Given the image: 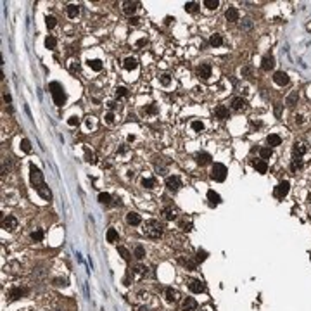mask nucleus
Returning a JSON list of instances; mask_svg holds the SVG:
<instances>
[{
    "instance_id": "50",
    "label": "nucleus",
    "mask_w": 311,
    "mask_h": 311,
    "mask_svg": "<svg viewBox=\"0 0 311 311\" xmlns=\"http://www.w3.org/2000/svg\"><path fill=\"white\" fill-rule=\"evenodd\" d=\"M116 95H118V97H125V95H128V90H126L125 87H118L116 88Z\"/></svg>"
},
{
    "instance_id": "6",
    "label": "nucleus",
    "mask_w": 311,
    "mask_h": 311,
    "mask_svg": "<svg viewBox=\"0 0 311 311\" xmlns=\"http://www.w3.org/2000/svg\"><path fill=\"white\" fill-rule=\"evenodd\" d=\"M273 81H275L276 85H280V87H283V85H287L290 81V78L285 71H276V73L273 74Z\"/></svg>"
},
{
    "instance_id": "29",
    "label": "nucleus",
    "mask_w": 311,
    "mask_h": 311,
    "mask_svg": "<svg viewBox=\"0 0 311 311\" xmlns=\"http://www.w3.org/2000/svg\"><path fill=\"white\" fill-rule=\"evenodd\" d=\"M78 14H80V7H78V5H74V4L67 5V16H69L71 19H74Z\"/></svg>"
},
{
    "instance_id": "38",
    "label": "nucleus",
    "mask_w": 311,
    "mask_h": 311,
    "mask_svg": "<svg viewBox=\"0 0 311 311\" xmlns=\"http://www.w3.org/2000/svg\"><path fill=\"white\" fill-rule=\"evenodd\" d=\"M99 202H100V204H109V202H111V196H109L107 192L99 194Z\"/></svg>"
},
{
    "instance_id": "55",
    "label": "nucleus",
    "mask_w": 311,
    "mask_h": 311,
    "mask_svg": "<svg viewBox=\"0 0 311 311\" xmlns=\"http://www.w3.org/2000/svg\"><path fill=\"white\" fill-rule=\"evenodd\" d=\"M135 273H140V275H145L147 273V268L145 266H135V270H133Z\"/></svg>"
},
{
    "instance_id": "56",
    "label": "nucleus",
    "mask_w": 311,
    "mask_h": 311,
    "mask_svg": "<svg viewBox=\"0 0 311 311\" xmlns=\"http://www.w3.org/2000/svg\"><path fill=\"white\" fill-rule=\"evenodd\" d=\"M54 283H56V285L66 287V285H67V280H66V278H56V280H54Z\"/></svg>"
},
{
    "instance_id": "61",
    "label": "nucleus",
    "mask_w": 311,
    "mask_h": 311,
    "mask_svg": "<svg viewBox=\"0 0 311 311\" xmlns=\"http://www.w3.org/2000/svg\"><path fill=\"white\" fill-rule=\"evenodd\" d=\"M275 114L280 116V105H276V107H275Z\"/></svg>"
},
{
    "instance_id": "11",
    "label": "nucleus",
    "mask_w": 311,
    "mask_h": 311,
    "mask_svg": "<svg viewBox=\"0 0 311 311\" xmlns=\"http://www.w3.org/2000/svg\"><path fill=\"white\" fill-rule=\"evenodd\" d=\"M225 18H227L228 23L239 21V11H237V7H228L227 12H225Z\"/></svg>"
},
{
    "instance_id": "25",
    "label": "nucleus",
    "mask_w": 311,
    "mask_h": 311,
    "mask_svg": "<svg viewBox=\"0 0 311 311\" xmlns=\"http://www.w3.org/2000/svg\"><path fill=\"white\" fill-rule=\"evenodd\" d=\"M38 194H40V197H43L45 201H50V197H52V192H50V189H49L47 185L40 187V189H38Z\"/></svg>"
},
{
    "instance_id": "57",
    "label": "nucleus",
    "mask_w": 311,
    "mask_h": 311,
    "mask_svg": "<svg viewBox=\"0 0 311 311\" xmlns=\"http://www.w3.org/2000/svg\"><path fill=\"white\" fill-rule=\"evenodd\" d=\"M105 121H107V123H114V114H112V112H107V114H105Z\"/></svg>"
},
{
    "instance_id": "36",
    "label": "nucleus",
    "mask_w": 311,
    "mask_h": 311,
    "mask_svg": "<svg viewBox=\"0 0 311 311\" xmlns=\"http://www.w3.org/2000/svg\"><path fill=\"white\" fill-rule=\"evenodd\" d=\"M88 66L92 67L94 71H100L102 69V62L99 59H94V61H88Z\"/></svg>"
},
{
    "instance_id": "7",
    "label": "nucleus",
    "mask_w": 311,
    "mask_h": 311,
    "mask_svg": "<svg viewBox=\"0 0 311 311\" xmlns=\"http://www.w3.org/2000/svg\"><path fill=\"white\" fill-rule=\"evenodd\" d=\"M166 187H168L171 192H176V190L182 187V180H180L178 176H168V178H166Z\"/></svg>"
},
{
    "instance_id": "47",
    "label": "nucleus",
    "mask_w": 311,
    "mask_h": 311,
    "mask_svg": "<svg viewBox=\"0 0 311 311\" xmlns=\"http://www.w3.org/2000/svg\"><path fill=\"white\" fill-rule=\"evenodd\" d=\"M159 80H161V83L164 85V87H168V85L171 83V76H169V74H161Z\"/></svg>"
},
{
    "instance_id": "35",
    "label": "nucleus",
    "mask_w": 311,
    "mask_h": 311,
    "mask_svg": "<svg viewBox=\"0 0 311 311\" xmlns=\"http://www.w3.org/2000/svg\"><path fill=\"white\" fill-rule=\"evenodd\" d=\"M56 45H57V40L54 38L52 35H49L45 38V47H47V49H56Z\"/></svg>"
},
{
    "instance_id": "17",
    "label": "nucleus",
    "mask_w": 311,
    "mask_h": 311,
    "mask_svg": "<svg viewBox=\"0 0 311 311\" xmlns=\"http://www.w3.org/2000/svg\"><path fill=\"white\" fill-rule=\"evenodd\" d=\"M266 143H268L270 147H276L282 143V138H280V135H276V133H271V135L266 137Z\"/></svg>"
},
{
    "instance_id": "23",
    "label": "nucleus",
    "mask_w": 311,
    "mask_h": 311,
    "mask_svg": "<svg viewBox=\"0 0 311 311\" xmlns=\"http://www.w3.org/2000/svg\"><path fill=\"white\" fill-rule=\"evenodd\" d=\"M178 297H180V294L176 292L175 289H171V287H169V289H166V299H168V301L175 303V301H178Z\"/></svg>"
},
{
    "instance_id": "10",
    "label": "nucleus",
    "mask_w": 311,
    "mask_h": 311,
    "mask_svg": "<svg viewBox=\"0 0 311 311\" xmlns=\"http://www.w3.org/2000/svg\"><path fill=\"white\" fill-rule=\"evenodd\" d=\"M4 228L9 232H14L16 228H18V220H16L14 216H7L4 218Z\"/></svg>"
},
{
    "instance_id": "60",
    "label": "nucleus",
    "mask_w": 311,
    "mask_h": 311,
    "mask_svg": "<svg viewBox=\"0 0 311 311\" xmlns=\"http://www.w3.org/2000/svg\"><path fill=\"white\" fill-rule=\"evenodd\" d=\"M138 21H140L138 18H131V19H130V23H131V24H138Z\"/></svg>"
},
{
    "instance_id": "45",
    "label": "nucleus",
    "mask_w": 311,
    "mask_h": 311,
    "mask_svg": "<svg viewBox=\"0 0 311 311\" xmlns=\"http://www.w3.org/2000/svg\"><path fill=\"white\" fill-rule=\"evenodd\" d=\"M31 239H33L35 242H40V240L43 239V232H42V230H35V232L31 233Z\"/></svg>"
},
{
    "instance_id": "49",
    "label": "nucleus",
    "mask_w": 311,
    "mask_h": 311,
    "mask_svg": "<svg viewBox=\"0 0 311 311\" xmlns=\"http://www.w3.org/2000/svg\"><path fill=\"white\" fill-rule=\"evenodd\" d=\"M192 128L196 130V131H202V130H204V123L202 121H192Z\"/></svg>"
},
{
    "instance_id": "18",
    "label": "nucleus",
    "mask_w": 311,
    "mask_h": 311,
    "mask_svg": "<svg viewBox=\"0 0 311 311\" xmlns=\"http://www.w3.org/2000/svg\"><path fill=\"white\" fill-rule=\"evenodd\" d=\"M306 149L308 147H306L304 142H296L294 143V156H296V158H301V156L306 152Z\"/></svg>"
},
{
    "instance_id": "48",
    "label": "nucleus",
    "mask_w": 311,
    "mask_h": 311,
    "mask_svg": "<svg viewBox=\"0 0 311 311\" xmlns=\"http://www.w3.org/2000/svg\"><path fill=\"white\" fill-rule=\"evenodd\" d=\"M156 171H158L159 175H164V173H168V168H166V164H159V163H156Z\"/></svg>"
},
{
    "instance_id": "51",
    "label": "nucleus",
    "mask_w": 311,
    "mask_h": 311,
    "mask_svg": "<svg viewBox=\"0 0 311 311\" xmlns=\"http://www.w3.org/2000/svg\"><path fill=\"white\" fill-rule=\"evenodd\" d=\"M301 164H303V161H301V158H294V163H292V171H296V169L301 168Z\"/></svg>"
},
{
    "instance_id": "15",
    "label": "nucleus",
    "mask_w": 311,
    "mask_h": 311,
    "mask_svg": "<svg viewBox=\"0 0 311 311\" xmlns=\"http://www.w3.org/2000/svg\"><path fill=\"white\" fill-rule=\"evenodd\" d=\"M126 221H128L130 225H140V223H142V218H140L138 213H135V211H130V213L126 214Z\"/></svg>"
},
{
    "instance_id": "22",
    "label": "nucleus",
    "mask_w": 311,
    "mask_h": 311,
    "mask_svg": "<svg viewBox=\"0 0 311 311\" xmlns=\"http://www.w3.org/2000/svg\"><path fill=\"white\" fill-rule=\"evenodd\" d=\"M207 199H209V202H211V206H216V204H220L221 202V197L218 196L214 190H209L207 192Z\"/></svg>"
},
{
    "instance_id": "33",
    "label": "nucleus",
    "mask_w": 311,
    "mask_h": 311,
    "mask_svg": "<svg viewBox=\"0 0 311 311\" xmlns=\"http://www.w3.org/2000/svg\"><path fill=\"white\" fill-rule=\"evenodd\" d=\"M218 5H220V2H218V0H204V7H207L209 11L218 9Z\"/></svg>"
},
{
    "instance_id": "44",
    "label": "nucleus",
    "mask_w": 311,
    "mask_h": 311,
    "mask_svg": "<svg viewBox=\"0 0 311 311\" xmlns=\"http://www.w3.org/2000/svg\"><path fill=\"white\" fill-rule=\"evenodd\" d=\"M21 149L24 150V152H29V150H31V143H29L28 138H23L21 140Z\"/></svg>"
},
{
    "instance_id": "19",
    "label": "nucleus",
    "mask_w": 311,
    "mask_h": 311,
    "mask_svg": "<svg viewBox=\"0 0 311 311\" xmlns=\"http://www.w3.org/2000/svg\"><path fill=\"white\" fill-rule=\"evenodd\" d=\"M123 66H125V69H128V71H133V69H137L138 62H137V59H135V57H126V59H125V62H123Z\"/></svg>"
},
{
    "instance_id": "34",
    "label": "nucleus",
    "mask_w": 311,
    "mask_h": 311,
    "mask_svg": "<svg viewBox=\"0 0 311 311\" xmlns=\"http://www.w3.org/2000/svg\"><path fill=\"white\" fill-rule=\"evenodd\" d=\"M185 11L187 12H197V11H199V4H197V2H187V4H185Z\"/></svg>"
},
{
    "instance_id": "3",
    "label": "nucleus",
    "mask_w": 311,
    "mask_h": 311,
    "mask_svg": "<svg viewBox=\"0 0 311 311\" xmlns=\"http://www.w3.org/2000/svg\"><path fill=\"white\" fill-rule=\"evenodd\" d=\"M29 178H31V183L36 187V189H40V187L45 185V183H43V173L40 171V168H36L35 164L29 166Z\"/></svg>"
},
{
    "instance_id": "24",
    "label": "nucleus",
    "mask_w": 311,
    "mask_h": 311,
    "mask_svg": "<svg viewBox=\"0 0 311 311\" xmlns=\"http://www.w3.org/2000/svg\"><path fill=\"white\" fill-rule=\"evenodd\" d=\"M209 43H211L213 47H221V45H223V38H221V35L214 33V35H211V38H209Z\"/></svg>"
},
{
    "instance_id": "54",
    "label": "nucleus",
    "mask_w": 311,
    "mask_h": 311,
    "mask_svg": "<svg viewBox=\"0 0 311 311\" xmlns=\"http://www.w3.org/2000/svg\"><path fill=\"white\" fill-rule=\"evenodd\" d=\"M206 258H207V252L206 251H201V249H199V251H197V261H204Z\"/></svg>"
},
{
    "instance_id": "13",
    "label": "nucleus",
    "mask_w": 311,
    "mask_h": 311,
    "mask_svg": "<svg viewBox=\"0 0 311 311\" xmlns=\"http://www.w3.org/2000/svg\"><path fill=\"white\" fill-rule=\"evenodd\" d=\"M197 74H199L201 78H204V80H207V78L211 76V66L209 64H201V66L197 67Z\"/></svg>"
},
{
    "instance_id": "14",
    "label": "nucleus",
    "mask_w": 311,
    "mask_h": 311,
    "mask_svg": "<svg viewBox=\"0 0 311 311\" xmlns=\"http://www.w3.org/2000/svg\"><path fill=\"white\" fill-rule=\"evenodd\" d=\"M196 161H197V164L206 166V164H209V163H211V156H209V154H206V152H199V154H196Z\"/></svg>"
},
{
    "instance_id": "1",
    "label": "nucleus",
    "mask_w": 311,
    "mask_h": 311,
    "mask_svg": "<svg viewBox=\"0 0 311 311\" xmlns=\"http://www.w3.org/2000/svg\"><path fill=\"white\" fill-rule=\"evenodd\" d=\"M142 232L149 239H159L163 235V223H159L158 220H147L143 223Z\"/></svg>"
},
{
    "instance_id": "9",
    "label": "nucleus",
    "mask_w": 311,
    "mask_h": 311,
    "mask_svg": "<svg viewBox=\"0 0 311 311\" xmlns=\"http://www.w3.org/2000/svg\"><path fill=\"white\" fill-rule=\"evenodd\" d=\"M197 308H199V304L194 297H187L183 301V311H197Z\"/></svg>"
},
{
    "instance_id": "20",
    "label": "nucleus",
    "mask_w": 311,
    "mask_h": 311,
    "mask_svg": "<svg viewBox=\"0 0 311 311\" xmlns=\"http://www.w3.org/2000/svg\"><path fill=\"white\" fill-rule=\"evenodd\" d=\"M244 107H245V100L242 97H235L233 100H232V109H233V111H242Z\"/></svg>"
},
{
    "instance_id": "26",
    "label": "nucleus",
    "mask_w": 311,
    "mask_h": 311,
    "mask_svg": "<svg viewBox=\"0 0 311 311\" xmlns=\"http://www.w3.org/2000/svg\"><path fill=\"white\" fill-rule=\"evenodd\" d=\"M297 100H299V94L297 92H292V94L287 97V100H285V104L289 105V107H292V105H296L297 104Z\"/></svg>"
},
{
    "instance_id": "59",
    "label": "nucleus",
    "mask_w": 311,
    "mask_h": 311,
    "mask_svg": "<svg viewBox=\"0 0 311 311\" xmlns=\"http://www.w3.org/2000/svg\"><path fill=\"white\" fill-rule=\"evenodd\" d=\"M4 100H5V104H11V100H12V99H11V95H9V94H5V95H4Z\"/></svg>"
},
{
    "instance_id": "32",
    "label": "nucleus",
    "mask_w": 311,
    "mask_h": 311,
    "mask_svg": "<svg viewBox=\"0 0 311 311\" xmlns=\"http://www.w3.org/2000/svg\"><path fill=\"white\" fill-rule=\"evenodd\" d=\"M259 156H261V159H263V161L270 159V158H271V149H270V147H263V149L259 150Z\"/></svg>"
},
{
    "instance_id": "46",
    "label": "nucleus",
    "mask_w": 311,
    "mask_h": 311,
    "mask_svg": "<svg viewBox=\"0 0 311 311\" xmlns=\"http://www.w3.org/2000/svg\"><path fill=\"white\" fill-rule=\"evenodd\" d=\"M242 76H244V78H252V67L251 66L242 67Z\"/></svg>"
},
{
    "instance_id": "27",
    "label": "nucleus",
    "mask_w": 311,
    "mask_h": 311,
    "mask_svg": "<svg viewBox=\"0 0 311 311\" xmlns=\"http://www.w3.org/2000/svg\"><path fill=\"white\" fill-rule=\"evenodd\" d=\"M24 294H26V289H19L18 287V289H12L11 292H9V297H11V299H19V297L24 296Z\"/></svg>"
},
{
    "instance_id": "31",
    "label": "nucleus",
    "mask_w": 311,
    "mask_h": 311,
    "mask_svg": "<svg viewBox=\"0 0 311 311\" xmlns=\"http://www.w3.org/2000/svg\"><path fill=\"white\" fill-rule=\"evenodd\" d=\"M133 256H135L137 259H143L145 258V249H143L142 245H137L135 251H133Z\"/></svg>"
},
{
    "instance_id": "21",
    "label": "nucleus",
    "mask_w": 311,
    "mask_h": 311,
    "mask_svg": "<svg viewBox=\"0 0 311 311\" xmlns=\"http://www.w3.org/2000/svg\"><path fill=\"white\" fill-rule=\"evenodd\" d=\"M214 114H216V118H220V119H227L228 118V109L225 107V105H218V107L214 109Z\"/></svg>"
},
{
    "instance_id": "28",
    "label": "nucleus",
    "mask_w": 311,
    "mask_h": 311,
    "mask_svg": "<svg viewBox=\"0 0 311 311\" xmlns=\"http://www.w3.org/2000/svg\"><path fill=\"white\" fill-rule=\"evenodd\" d=\"M254 168H256V171L258 173H266L268 171V164H266V161H256L254 163Z\"/></svg>"
},
{
    "instance_id": "2",
    "label": "nucleus",
    "mask_w": 311,
    "mask_h": 311,
    "mask_svg": "<svg viewBox=\"0 0 311 311\" xmlns=\"http://www.w3.org/2000/svg\"><path fill=\"white\" fill-rule=\"evenodd\" d=\"M49 88H50V94H52V97H54V102H56L57 105H62L64 102H66V94H64V88L61 87L59 83H50L49 85Z\"/></svg>"
},
{
    "instance_id": "4",
    "label": "nucleus",
    "mask_w": 311,
    "mask_h": 311,
    "mask_svg": "<svg viewBox=\"0 0 311 311\" xmlns=\"http://www.w3.org/2000/svg\"><path fill=\"white\" fill-rule=\"evenodd\" d=\"M211 178L214 182H225V178H227V166L221 164V163H216L213 166V171H211Z\"/></svg>"
},
{
    "instance_id": "53",
    "label": "nucleus",
    "mask_w": 311,
    "mask_h": 311,
    "mask_svg": "<svg viewBox=\"0 0 311 311\" xmlns=\"http://www.w3.org/2000/svg\"><path fill=\"white\" fill-rule=\"evenodd\" d=\"M78 123H80V118H78V116H71V118L67 119V125L69 126H76Z\"/></svg>"
},
{
    "instance_id": "41",
    "label": "nucleus",
    "mask_w": 311,
    "mask_h": 311,
    "mask_svg": "<svg viewBox=\"0 0 311 311\" xmlns=\"http://www.w3.org/2000/svg\"><path fill=\"white\" fill-rule=\"evenodd\" d=\"M45 23H47V28H49V29H52L54 26L57 24V19L54 18V16H47V18H45Z\"/></svg>"
},
{
    "instance_id": "12",
    "label": "nucleus",
    "mask_w": 311,
    "mask_h": 311,
    "mask_svg": "<svg viewBox=\"0 0 311 311\" xmlns=\"http://www.w3.org/2000/svg\"><path fill=\"white\" fill-rule=\"evenodd\" d=\"M138 2H125L123 4V12H125L126 16H131L133 12L137 11V7H138Z\"/></svg>"
},
{
    "instance_id": "16",
    "label": "nucleus",
    "mask_w": 311,
    "mask_h": 311,
    "mask_svg": "<svg viewBox=\"0 0 311 311\" xmlns=\"http://www.w3.org/2000/svg\"><path fill=\"white\" fill-rule=\"evenodd\" d=\"M273 66H275V59H273L271 56L263 57V62H261V69H263V71H270V69H273Z\"/></svg>"
},
{
    "instance_id": "8",
    "label": "nucleus",
    "mask_w": 311,
    "mask_h": 311,
    "mask_svg": "<svg viewBox=\"0 0 311 311\" xmlns=\"http://www.w3.org/2000/svg\"><path fill=\"white\" fill-rule=\"evenodd\" d=\"M189 289L192 290L194 294H201V292H204V283L201 282V280H190V283H189Z\"/></svg>"
},
{
    "instance_id": "37",
    "label": "nucleus",
    "mask_w": 311,
    "mask_h": 311,
    "mask_svg": "<svg viewBox=\"0 0 311 311\" xmlns=\"http://www.w3.org/2000/svg\"><path fill=\"white\" fill-rule=\"evenodd\" d=\"M164 218H166L168 221H173V220L176 218V213L171 209V207H166V209H164Z\"/></svg>"
},
{
    "instance_id": "43",
    "label": "nucleus",
    "mask_w": 311,
    "mask_h": 311,
    "mask_svg": "<svg viewBox=\"0 0 311 311\" xmlns=\"http://www.w3.org/2000/svg\"><path fill=\"white\" fill-rule=\"evenodd\" d=\"M69 71L71 73H78L80 71V62L78 61H69Z\"/></svg>"
},
{
    "instance_id": "52",
    "label": "nucleus",
    "mask_w": 311,
    "mask_h": 311,
    "mask_svg": "<svg viewBox=\"0 0 311 311\" xmlns=\"http://www.w3.org/2000/svg\"><path fill=\"white\" fill-rule=\"evenodd\" d=\"M85 159H87L88 163H94V152H92L90 149H85Z\"/></svg>"
},
{
    "instance_id": "39",
    "label": "nucleus",
    "mask_w": 311,
    "mask_h": 311,
    "mask_svg": "<svg viewBox=\"0 0 311 311\" xmlns=\"http://www.w3.org/2000/svg\"><path fill=\"white\" fill-rule=\"evenodd\" d=\"M142 185L145 187V189H154V187H156V180H154V178H143L142 180Z\"/></svg>"
},
{
    "instance_id": "30",
    "label": "nucleus",
    "mask_w": 311,
    "mask_h": 311,
    "mask_svg": "<svg viewBox=\"0 0 311 311\" xmlns=\"http://www.w3.org/2000/svg\"><path fill=\"white\" fill-rule=\"evenodd\" d=\"M105 239H107V242H116L118 240V232H116V228H109L107 233H105Z\"/></svg>"
},
{
    "instance_id": "40",
    "label": "nucleus",
    "mask_w": 311,
    "mask_h": 311,
    "mask_svg": "<svg viewBox=\"0 0 311 311\" xmlns=\"http://www.w3.org/2000/svg\"><path fill=\"white\" fill-rule=\"evenodd\" d=\"M118 252L121 254V258H123V259H126V261L130 259V251H128L126 247H123V245H118Z\"/></svg>"
},
{
    "instance_id": "58",
    "label": "nucleus",
    "mask_w": 311,
    "mask_h": 311,
    "mask_svg": "<svg viewBox=\"0 0 311 311\" xmlns=\"http://www.w3.org/2000/svg\"><path fill=\"white\" fill-rule=\"evenodd\" d=\"M294 118H296V119H294V121H296L297 125H301V123H303V116H301V114H296V116H294Z\"/></svg>"
},
{
    "instance_id": "42",
    "label": "nucleus",
    "mask_w": 311,
    "mask_h": 311,
    "mask_svg": "<svg viewBox=\"0 0 311 311\" xmlns=\"http://www.w3.org/2000/svg\"><path fill=\"white\" fill-rule=\"evenodd\" d=\"M240 28L245 29V31H247V29H251L252 28V21L249 18H244V19H242V23H240Z\"/></svg>"
},
{
    "instance_id": "5",
    "label": "nucleus",
    "mask_w": 311,
    "mask_h": 311,
    "mask_svg": "<svg viewBox=\"0 0 311 311\" xmlns=\"http://www.w3.org/2000/svg\"><path fill=\"white\" fill-rule=\"evenodd\" d=\"M289 182H280L278 185L275 187V197H278V199H282V197H285L287 194H289Z\"/></svg>"
}]
</instances>
